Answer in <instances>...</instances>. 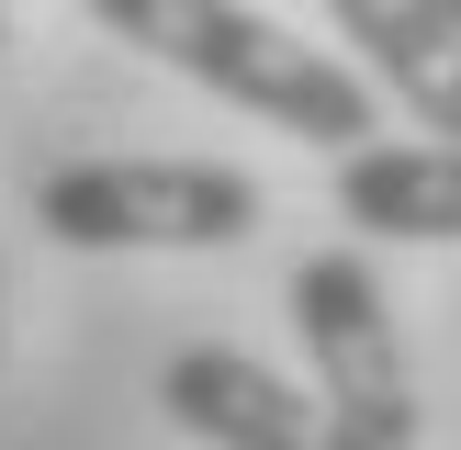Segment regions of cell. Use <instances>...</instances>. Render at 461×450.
<instances>
[{"label": "cell", "instance_id": "obj_4", "mask_svg": "<svg viewBox=\"0 0 461 450\" xmlns=\"http://www.w3.org/2000/svg\"><path fill=\"white\" fill-rule=\"evenodd\" d=\"M158 405H169L192 439L214 450H372L360 428H338L327 394H293L270 360L248 349H180L169 372H158Z\"/></svg>", "mask_w": 461, "mask_h": 450}, {"label": "cell", "instance_id": "obj_7", "mask_svg": "<svg viewBox=\"0 0 461 450\" xmlns=\"http://www.w3.org/2000/svg\"><path fill=\"white\" fill-rule=\"evenodd\" d=\"M0 45H12V22H0Z\"/></svg>", "mask_w": 461, "mask_h": 450}, {"label": "cell", "instance_id": "obj_6", "mask_svg": "<svg viewBox=\"0 0 461 450\" xmlns=\"http://www.w3.org/2000/svg\"><path fill=\"white\" fill-rule=\"evenodd\" d=\"M338 214L360 237H450L461 248V147H349L338 158Z\"/></svg>", "mask_w": 461, "mask_h": 450}, {"label": "cell", "instance_id": "obj_1", "mask_svg": "<svg viewBox=\"0 0 461 450\" xmlns=\"http://www.w3.org/2000/svg\"><path fill=\"white\" fill-rule=\"evenodd\" d=\"M90 22L124 34L135 57L203 79L214 102H237V112H259V124L327 147V158H349V147H372V135H383L372 79L338 68V57H315V45H293L282 22H259L248 0H90Z\"/></svg>", "mask_w": 461, "mask_h": 450}, {"label": "cell", "instance_id": "obj_3", "mask_svg": "<svg viewBox=\"0 0 461 450\" xmlns=\"http://www.w3.org/2000/svg\"><path fill=\"white\" fill-rule=\"evenodd\" d=\"M293 327H304L315 394L338 405V428H360L372 450H417L428 439L417 372H405V338H394V292H383V270L360 248H315L293 270Z\"/></svg>", "mask_w": 461, "mask_h": 450}, {"label": "cell", "instance_id": "obj_5", "mask_svg": "<svg viewBox=\"0 0 461 450\" xmlns=\"http://www.w3.org/2000/svg\"><path fill=\"white\" fill-rule=\"evenodd\" d=\"M327 22L360 45V79L394 90L428 135L461 147V12L450 0H327Z\"/></svg>", "mask_w": 461, "mask_h": 450}, {"label": "cell", "instance_id": "obj_8", "mask_svg": "<svg viewBox=\"0 0 461 450\" xmlns=\"http://www.w3.org/2000/svg\"><path fill=\"white\" fill-rule=\"evenodd\" d=\"M450 12H461V0H450Z\"/></svg>", "mask_w": 461, "mask_h": 450}, {"label": "cell", "instance_id": "obj_2", "mask_svg": "<svg viewBox=\"0 0 461 450\" xmlns=\"http://www.w3.org/2000/svg\"><path fill=\"white\" fill-rule=\"evenodd\" d=\"M34 225L57 248H237L259 225V180L214 158H79L45 169Z\"/></svg>", "mask_w": 461, "mask_h": 450}]
</instances>
